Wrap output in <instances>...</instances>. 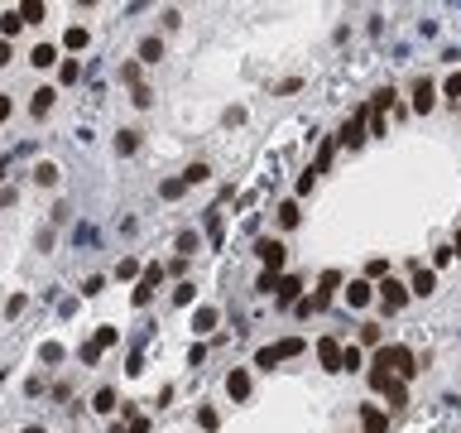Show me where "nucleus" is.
Masks as SVG:
<instances>
[{
	"label": "nucleus",
	"instance_id": "f257e3e1",
	"mask_svg": "<svg viewBox=\"0 0 461 433\" xmlns=\"http://www.w3.org/2000/svg\"><path fill=\"white\" fill-rule=\"evenodd\" d=\"M370 366H384V371H389L394 380H404V385L418 376V356H413L404 342H384V347L375 351V361H370Z\"/></svg>",
	"mask_w": 461,
	"mask_h": 433
},
{
	"label": "nucleus",
	"instance_id": "f03ea898",
	"mask_svg": "<svg viewBox=\"0 0 461 433\" xmlns=\"http://www.w3.org/2000/svg\"><path fill=\"white\" fill-rule=\"evenodd\" d=\"M370 140V107H361L346 125H341V135H337V145H346V149H361Z\"/></svg>",
	"mask_w": 461,
	"mask_h": 433
},
{
	"label": "nucleus",
	"instance_id": "7ed1b4c3",
	"mask_svg": "<svg viewBox=\"0 0 461 433\" xmlns=\"http://www.w3.org/2000/svg\"><path fill=\"white\" fill-rule=\"evenodd\" d=\"M375 294H379L384 313H399V308L408 304V284H404V279H394V275H389V279H379V284H375Z\"/></svg>",
	"mask_w": 461,
	"mask_h": 433
},
{
	"label": "nucleus",
	"instance_id": "20e7f679",
	"mask_svg": "<svg viewBox=\"0 0 461 433\" xmlns=\"http://www.w3.org/2000/svg\"><path fill=\"white\" fill-rule=\"evenodd\" d=\"M255 255H260V265H265V270H283V260H288V246H283V241H279V236H260V241H255Z\"/></svg>",
	"mask_w": 461,
	"mask_h": 433
},
{
	"label": "nucleus",
	"instance_id": "39448f33",
	"mask_svg": "<svg viewBox=\"0 0 461 433\" xmlns=\"http://www.w3.org/2000/svg\"><path fill=\"white\" fill-rule=\"evenodd\" d=\"M115 342H120V332H115V327H96L92 342L82 347V366H96V361H101V351H106V347H115Z\"/></svg>",
	"mask_w": 461,
	"mask_h": 433
},
{
	"label": "nucleus",
	"instance_id": "423d86ee",
	"mask_svg": "<svg viewBox=\"0 0 461 433\" xmlns=\"http://www.w3.org/2000/svg\"><path fill=\"white\" fill-rule=\"evenodd\" d=\"M317 361H322V371H341L346 366V347L337 337H317Z\"/></svg>",
	"mask_w": 461,
	"mask_h": 433
},
{
	"label": "nucleus",
	"instance_id": "0eeeda50",
	"mask_svg": "<svg viewBox=\"0 0 461 433\" xmlns=\"http://www.w3.org/2000/svg\"><path fill=\"white\" fill-rule=\"evenodd\" d=\"M341 289V270H322V279H317V294H312V308L322 313L327 304H332V294Z\"/></svg>",
	"mask_w": 461,
	"mask_h": 433
},
{
	"label": "nucleus",
	"instance_id": "6e6552de",
	"mask_svg": "<svg viewBox=\"0 0 461 433\" xmlns=\"http://www.w3.org/2000/svg\"><path fill=\"white\" fill-rule=\"evenodd\" d=\"M433 289H438V270L413 265V284H408V294H413V299H433Z\"/></svg>",
	"mask_w": 461,
	"mask_h": 433
},
{
	"label": "nucleus",
	"instance_id": "1a4fd4ad",
	"mask_svg": "<svg viewBox=\"0 0 461 433\" xmlns=\"http://www.w3.org/2000/svg\"><path fill=\"white\" fill-rule=\"evenodd\" d=\"M433 107H438V82L418 77V82H413V111H418V116H428Z\"/></svg>",
	"mask_w": 461,
	"mask_h": 433
},
{
	"label": "nucleus",
	"instance_id": "9d476101",
	"mask_svg": "<svg viewBox=\"0 0 461 433\" xmlns=\"http://www.w3.org/2000/svg\"><path fill=\"white\" fill-rule=\"evenodd\" d=\"M361 429H366V433H389V409H379V405H361Z\"/></svg>",
	"mask_w": 461,
	"mask_h": 433
},
{
	"label": "nucleus",
	"instance_id": "9b49d317",
	"mask_svg": "<svg viewBox=\"0 0 461 433\" xmlns=\"http://www.w3.org/2000/svg\"><path fill=\"white\" fill-rule=\"evenodd\" d=\"M226 395H231V400H250V371H245V366H236V371L226 376Z\"/></svg>",
	"mask_w": 461,
	"mask_h": 433
},
{
	"label": "nucleus",
	"instance_id": "f8f14e48",
	"mask_svg": "<svg viewBox=\"0 0 461 433\" xmlns=\"http://www.w3.org/2000/svg\"><path fill=\"white\" fill-rule=\"evenodd\" d=\"M370 299H375V284H370V279H351V289H346V304H351V308H366Z\"/></svg>",
	"mask_w": 461,
	"mask_h": 433
},
{
	"label": "nucleus",
	"instance_id": "ddd939ff",
	"mask_svg": "<svg viewBox=\"0 0 461 433\" xmlns=\"http://www.w3.org/2000/svg\"><path fill=\"white\" fill-rule=\"evenodd\" d=\"M384 405H389V414H399V409L408 405V385H404V380H389V385H384Z\"/></svg>",
	"mask_w": 461,
	"mask_h": 433
},
{
	"label": "nucleus",
	"instance_id": "4468645a",
	"mask_svg": "<svg viewBox=\"0 0 461 433\" xmlns=\"http://www.w3.org/2000/svg\"><path fill=\"white\" fill-rule=\"evenodd\" d=\"M274 299H279V304H298V299H303V279H298V275H283Z\"/></svg>",
	"mask_w": 461,
	"mask_h": 433
},
{
	"label": "nucleus",
	"instance_id": "2eb2a0df",
	"mask_svg": "<svg viewBox=\"0 0 461 433\" xmlns=\"http://www.w3.org/2000/svg\"><path fill=\"white\" fill-rule=\"evenodd\" d=\"M53 102H58V92H53V87H39V92H34V102H29V116H39V120H44V116L53 111Z\"/></svg>",
	"mask_w": 461,
	"mask_h": 433
},
{
	"label": "nucleus",
	"instance_id": "dca6fc26",
	"mask_svg": "<svg viewBox=\"0 0 461 433\" xmlns=\"http://www.w3.org/2000/svg\"><path fill=\"white\" fill-rule=\"evenodd\" d=\"M216 323H221V313H216L211 304H202V308L192 313V332H197V337H202V332H211V327H216Z\"/></svg>",
	"mask_w": 461,
	"mask_h": 433
},
{
	"label": "nucleus",
	"instance_id": "f3484780",
	"mask_svg": "<svg viewBox=\"0 0 461 433\" xmlns=\"http://www.w3.org/2000/svg\"><path fill=\"white\" fill-rule=\"evenodd\" d=\"M19 29H24V15H19V5H15V10H5V15H0V39L10 44Z\"/></svg>",
	"mask_w": 461,
	"mask_h": 433
},
{
	"label": "nucleus",
	"instance_id": "a211bd4d",
	"mask_svg": "<svg viewBox=\"0 0 461 433\" xmlns=\"http://www.w3.org/2000/svg\"><path fill=\"white\" fill-rule=\"evenodd\" d=\"M29 63L44 73V68H53V63H58V48H53V44H34V48H29Z\"/></svg>",
	"mask_w": 461,
	"mask_h": 433
},
{
	"label": "nucleus",
	"instance_id": "6ab92c4d",
	"mask_svg": "<svg viewBox=\"0 0 461 433\" xmlns=\"http://www.w3.org/2000/svg\"><path fill=\"white\" fill-rule=\"evenodd\" d=\"M58 178H63V169H58L53 159H44V164H34V183H39V188H53Z\"/></svg>",
	"mask_w": 461,
	"mask_h": 433
},
{
	"label": "nucleus",
	"instance_id": "aec40b11",
	"mask_svg": "<svg viewBox=\"0 0 461 433\" xmlns=\"http://www.w3.org/2000/svg\"><path fill=\"white\" fill-rule=\"evenodd\" d=\"M92 409H96V414H115V409H120V400H115V390H111V385H101V390L92 395Z\"/></svg>",
	"mask_w": 461,
	"mask_h": 433
},
{
	"label": "nucleus",
	"instance_id": "412c9836",
	"mask_svg": "<svg viewBox=\"0 0 461 433\" xmlns=\"http://www.w3.org/2000/svg\"><path fill=\"white\" fill-rule=\"evenodd\" d=\"M298 221H303V208H298V198H288V203H279V226H283V231H293Z\"/></svg>",
	"mask_w": 461,
	"mask_h": 433
},
{
	"label": "nucleus",
	"instance_id": "4be33fe9",
	"mask_svg": "<svg viewBox=\"0 0 461 433\" xmlns=\"http://www.w3.org/2000/svg\"><path fill=\"white\" fill-rule=\"evenodd\" d=\"M87 44H92V34H87V29H82V24H73V29H68V34H63V48H68V53H82V48H87Z\"/></svg>",
	"mask_w": 461,
	"mask_h": 433
},
{
	"label": "nucleus",
	"instance_id": "5701e85b",
	"mask_svg": "<svg viewBox=\"0 0 461 433\" xmlns=\"http://www.w3.org/2000/svg\"><path fill=\"white\" fill-rule=\"evenodd\" d=\"M159 58H164V39H154V34H149V39H140V63H149V68H154Z\"/></svg>",
	"mask_w": 461,
	"mask_h": 433
},
{
	"label": "nucleus",
	"instance_id": "b1692460",
	"mask_svg": "<svg viewBox=\"0 0 461 433\" xmlns=\"http://www.w3.org/2000/svg\"><path fill=\"white\" fill-rule=\"evenodd\" d=\"M19 15H24V24H44V19H48V5H44V0H24Z\"/></svg>",
	"mask_w": 461,
	"mask_h": 433
},
{
	"label": "nucleus",
	"instance_id": "393cba45",
	"mask_svg": "<svg viewBox=\"0 0 461 433\" xmlns=\"http://www.w3.org/2000/svg\"><path fill=\"white\" fill-rule=\"evenodd\" d=\"M135 149H140V130H120V135H115V154H120V159H130Z\"/></svg>",
	"mask_w": 461,
	"mask_h": 433
},
{
	"label": "nucleus",
	"instance_id": "a878e982",
	"mask_svg": "<svg viewBox=\"0 0 461 433\" xmlns=\"http://www.w3.org/2000/svg\"><path fill=\"white\" fill-rule=\"evenodd\" d=\"M274 351H279V361H288V356H303L308 342H303V337H283V342H274Z\"/></svg>",
	"mask_w": 461,
	"mask_h": 433
},
{
	"label": "nucleus",
	"instance_id": "bb28decb",
	"mask_svg": "<svg viewBox=\"0 0 461 433\" xmlns=\"http://www.w3.org/2000/svg\"><path fill=\"white\" fill-rule=\"evenodd\" d=\"M173 246H178V255H197V250H202V236H197V231H178V241H173Z\"/></svg>",
	"mask_w": 461,
	"mask_h": 433
},
{
	"label": "nucleus",
	"instance_id": "cd10ccee",
	"mask_svg": "<svg viewBox=\"0 0 461 433\" xmlns=\"http://www.w3.org/2000/svg\"><path fill=\"white\" fill-rule=\"evenodd\" d=\"M183 193H187L183 178H164V183H159V198H164V203H178Z\"/></svg>",
	"mask_w": 461,
	"mask_h": 433
},
{
	"label": "nucleus",
	"instance_id": "c85d7f7f",
	"mask_svg": "<svg viewBox=\"0 0 461 433\" xmlns=\"http://www.w3.org/2000/svg\"><path fill=\"white\" fill-rule=\"evenodd\" d=\"M115 275H120V279H135V284H140V275H144V270H140V260H135V255H120Z\"/></svg>",
	"mask_w": 461,
	"mask_h": 433
},
{
	"label": "nucleus",
	"instance_id": "c756f323",
	"mask_svg": "<svg viewBox=\"0 0 461 433\" xmlns=\"http://www.w3.org/2000/svg\"><path fill=\"white\" fill-rule=\"evenodd\" d=\"M361 347H384V327L379 323H361Z\"/></svg>",
	"mask_w": 461,
	"mask_h": 433
},
{
	"label": "nucleus",
	"instance_id": "7c9ffc66",
	"mask_svg": "<svg viewBox=\"0 0 461 433\" xmlns=\"http://www.w3.org/2000/svg\"><path fill=\"white\" fill-rule=\"evenodd\" d=\"M77 77H82V63L77 58H63L58 63V82H77Z\"/></svg>",
	"mask_w": 461,
	"mask_h": 433
},
{
	"label": "nucleus",
	"instance_id": "2f4dec72",
	"mask_svg": "<svg viewBox=\"0 0 461 433\" xmlns=\"http://www.w3.org/2000/svg\"><path fill=\"white\" fill-rule=\"evenodd\" d=\"M332 154H337V140H322V149H317V164H312V174H327Z\"/></svg>",
	"mask_w": 461,
	"mask_h": 433
},
{
	"label": "nucleus",
	"instance_id": "473e14b6",
	"mask_svg": "<svg viewBox=\"0 0 461 433\" xmlns=\"http://www.w3.org/2000/svg\"><path fill=\"white\" fill-rule=\"evenodd\" d=\"M130 304H135V308H149V304H154V284H144V279H140V284H135V294H130Z\"/></svg>",
	"mask_w": 461,
	"mask_h": 433
},
{
	"label": "nucleus",
	"instance_id": "72a5a7b5",
	"mask_svg": "<svg viewBox=\"0 0 461 433\" xmlns=\"http://www.w3.org/2000/svg\"><path fill=\"white\" fill-rule=\"evenodd\" d=\"M279 279H283V275H274V270H260L255 289H260V294H279Z\"/></svg>",
	"mask_w": 461,
	"mask_h": 433
},
{
	"label": "nucleus",
	"instance_id": "f704fd0d",
	"mask_svg": "<svg viewBox=\"0 0 461 433\" xmlns=\"http://www.w3.org/2000/svg\"><path fill=\"white\" fill-rule=\"evenodd\" d=\"M39 361H44V366H58V361H63V347H58V342H44V347H39Z\"/></svg>",
	"mask_w": 461,
	"mask_h": 433
},
{
	"label": "nucleus",
	"instance_id": "c9c22d12",
	"mask_svg": "<svg viewBox=\"0 0 461 433\" xmlns=\"http://www.w3.org/2000/svg\"><path fill=\"white\" fill-rule=\"evenodd\" d=\"M207 178H211V169H207V164H187V174H183L187 188H192V183H207Z\"/></svg>",
	"mask_w": 461,
	"mask_h": 433
},
{
	"label": "nucleus",
	"instance_id": "e433bc0d",
	"mask_svg": "<svg viewBox=\"0 0 461 433\" xmlns=\"http://www.w3.org/2000/svg\"><path fill=\"white\" fill-rule=\"evenodd\" d=\"M207 241H211V246H221V212H216V208L207 212Z\"/></svg>",
	"mask_w": 461,
	"mask_h": 433
},
{
	"label": "nucleus",
	"instance_id": "4c0bfd02",
	"mask_svg": "<svg viewBox=\"0 0 461 433\" xmlns=\"http://www.w3.org/2000/svg\"><path fill=\"white\" fill-rule=\"evenodd\" d=\"M255 366H260V371H274V366H279V351H274V347H260V351H255Z\"/></svg>",
	"mask_w": 461,
	"mask_h": 433
},
{
	"label": "nucleus",
	"instance_id": "58836bf2",
	"mask_svg": "<svg viewBox=\"0 0 461 433\" xmlns=\"http://www.w3.org/2000/svg\"><path fill=\"white\" fill-rule=\"evenodd\" d=\"M120 82L135 92V87H140V63H120Z\"/></svg>",
	"mask_w": 461,
	"mask_h": 433
},
{
	"label": "nucleus",
	"instance_id": "ea45409f",
	"mask_svg": "<svg viewBox=\"0 0 461 433\" xmlns=\"http://www.w3.org/2000/svg\"><path fill=\"white\" fill-rule=\"evenodd\" d=\"M192 299H197V284H178V289H173V304H178V308H187Z\"/></svg>",
	"mask_w": 461,
	"mask_h": 433
},
{
	"label": "nucleus",
	"instance_id": "a19ab883",
	"mask_svg": "<svg viewBox=\"0 0 461 433\" xmlns=\"http://www.w3.org/2000/svg\"><path fill=\"white\" fill-rule=\"evenodd\" d=\"M452 260H457L452 246H438V250H433V270H442V265H452Z\"/></svg>",
	"mask_w": 461,
	"mask_h": 433
},
{
	"label": "nucleus",
	"instance_id": "79ce46f5",
	"mask_svg": "<svg viewBox=\"0 0 461 433\" xmlns=\"http://www.w3.org/2000/svg\"><path fill=\"white\" fill-rule=\"evenodd\" d=\"M130 102H135V107L144 111V107H154V92H149V87H144V82H140V87H135V92H130Z\"/></svg>",
	"mask_w": 461,
	"mask_h": 433
},
{
	"label": "nucleus",
	"instance_id": "37998d69",
	"mask_svg": "<svg viewBox=\"0 0 461 433\" xmlns=\"http://www.w3.org/2000/svg\"><path fill=\"white\" fill-rule=\"evenodd\" d=\"M197 424H202V429L211 433V429H216V424H221V414H216V409H207V405H202V409H197Z\"/></svg>",
	"mask_w": 461,
	"mask_h": 433
},
{
	"label": "nucleus",
	"instance_id": "c03bdc74",
	"mask_svg": "<svg viewBox=\"0 0 461 433\" xmlns=\"http://www.w3.org/2000/svg\"><path fill=\"white\" fill-rule=\"evenodd\" d=\"M366 275H370V279H389V260H379V255H375V260L366 265Z\"/></svg>",
	"mask_w": 461,
	"mask_h": 433
},
{
	"label": "nucleus",
	"instance_id": "a18cd8bd",
	"mask_svg": "<svg viewBox=\"0 0 461 433\" xmlns=\"http://www.w3.org/2000/svg\"><path fill=\"white\" fill-rule=\"evenodd\" d=\"M101 289H106V279H101V275H87V284H82V299H96Z\"/></svg>",
	"mask_w": 461,
	"mask_h": 433
},
{
	"label": "nucleus",
	"instance_id": "49530a36",
	"mask_svg": "<svg viewBox=\"0 0 461 433\" xmlns=\"http://www.w3.org/2000/svg\"><path fill=\"white\" fill-rule=\"evenodd\" d=\"M366 366V356H361V347H346V366L341 371H361Z\"/></svg>",
	"mask_w": 461,
	"mask_h": 433
},
{
	"label": "nucleus",
	"instance_id": "de8ad7c7",
	"mask_svg": "<svg viewBox=\"0 0 461 433\" xmlns=\"http://www.w3.org/2000/svg\"><path fill=\"white\" fill-rule=\"evenodd\" d=\"M24 313V294H10V304H5V318H19Z\"/></svg>",
	"mask_w": 461,
	"mask_h": 433
},
{
	"label": "nucleus",
	"instance_id": "09e8293b",
	"mask_svg": "<svg viewBox=\"0 0 461 433\" xmlns=\"http://www.w3.org/2000/svg\"><path fill=\"white\" fill-rule=\"evenodd\" d=\"M202 361H207V347L192 342V347H187V366H202Z\"/></svg>",
	"mask_w": 461,
	"mask_h": 433
},
{
	"label": "nucleus",
	"instance_id": "8fccbe9b",
	"mask_svg": "<svg viewBox=\"0 0 461 433\" xmlns=\"http://www.w3.org/2000/svg\"><path fill=\"white\" fill-rule=\"evenodd\" d=\"M312 183H317V174H312V169H308V174H303V178H298V198H308V193H312Z\"/></svg>",
	"mask_w": 461,
	"mask_h": 433
},
{
	"label": "nucleus",
	"instance_id": "3c124183",
	"mask_svg": "<svg viewBox=\"0 0 461 433\" xmlns=\"http://www.w3.org/2000/svg\"><path fill=\"white\" fill-rule=\"evenodd\" d=\"M442 92H447V97H461V73H452V77L442 82Z\"/></svg>",
	"mask_w": 461,
	"mask_h": 433
},
{
	"label": "nucleus",
	"instance_id": "603ef678",
	"mask_svg": "<svg viewBox=\"0 0 461 433\" xmlns=\"http://www.w3.org/2000/svg\"><path fill=\"white\" fill-rule=\"evenodd\" d=\"M293 313H298V318H312L317 308H312V299H298V304H293Z\"/></svg>",
	"mask_w": 461,
	"mask_h": 433
},
{
	"label": "nucleus",
	"instance_id": "864d4df0",
	"mask_svg": "<svg viewBox=\"0 0 461 433\" xmlns=\"http://www.w3.org/2000/svg\"><path fill=\"white\" fill-rule=\"evenodd\" d=\"M15 203H19V193H15V188L5 183V188H0V208H15Z\"/></svg>",
	"mask_w": 461,
	"mask_h": 433
},
{
	"label": "nucleus",
	"instance_id": "5fc2aeb1",
	"mask_svg": "<svg viewBox=\"0 0 461 433\" xmlns=\"http://www.w3.org/2000/svg\"><path fill=\"white\" fill-rule=\"evenodd\" d=\"M226 125H245V107H231V111H226Z\"/></svg>",
	"mask_w": 461,
	"mask_h": 433
},
{
	"label": "nucleus",
	"instance_id": "6e6d98bb",
	"mask_svg": "<svg viewBox=\"0 0 461 433\" xmlns=\"http://www.w3.org/2000/svg\"><path fill=\"white\" fill-rule=\"evenodd\" d=\"M10 116H15V102H10V97H0V125H5Z\"/></svg>",
	"mask_w": 461,
	"mask_h": 433
},
{
	"label": "nucleus",
	"instance_id": "4d7b16f0",
	"mask_svg": "<svg viewBox=\"0 0 461 433\" xmlns=\"http://www.w3.org/2000/svg\"><path fill=\"white\" fill-rule=\"evenodd\" d=\"M10 58H15V48H10V44H5V39H0V68H5V63H10Z\"/></svg>",
	"mask_w": 461,
	"mask_h": 433
},
{
	"label": "nucleus",
	"instance_id": "13d9d810",
	"mask_svg": "<svg viewBox=\"0 0 461 433\" xmlns=\"http://www.w3.org/2000/svg\"><path fill=\"white\" fill-rule=\"evenodd\" d=\"M452 250H457V255H461V236H457V241H452Z\"/></svg>",
	"mask_w": 461,
	"mask_h": 433
},
{
	"label": "nucleus",
	"instance_id": "bf43d9fd",
	"mask_svg": "<svg viewBox=\"0 0 461 433\" xmlns=\"http://www.w3.org/2000/svg\"><path fill=\"white\" fill-rule=\"evenodd\" d=\"M24 433H44V429H39V424H29V429H24Z\"/></svg>",
	"mask_w": 461,
	"mask_h": 433
}]
</instances>
